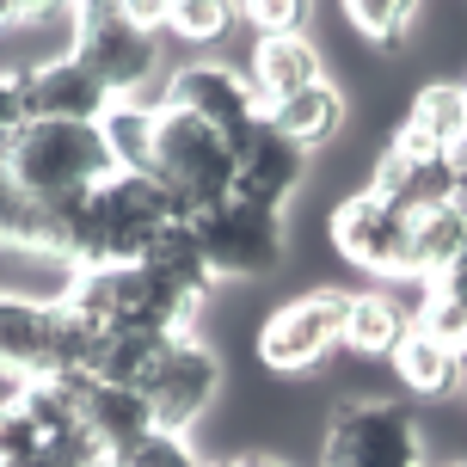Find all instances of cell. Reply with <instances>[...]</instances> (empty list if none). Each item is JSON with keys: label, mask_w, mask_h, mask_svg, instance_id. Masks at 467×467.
Returning <instances> with one entry per match:
<instances>
[{"label": "cell", "mask_w": 467, "mask_h": 467, "mask_svg": "<svg viewBox=\"0 0 467 467\" xmlns=\"http://www.w3.org/2000/svg\"><path fill=\"white\" fill-rule=\"evenodd\" d=\"M68 56L123 105L154 74V31H141L130 19V6H80L74 13V49Z\"/></svg>", "instance_id": "6"}, {"label": "cell", "mask_w": 467, "mask_h": 467, "mask_svg": "<svg viewBox=\"0 0 467 467\" xmlns=\"http://www.w3.org/2000/svg\"><path fill=\"white\" fill-rule=\"evenodd\" d=\"M19 467H105V449H99L93 437H74V443H56V449H44L37 462H19Z\"/></svg>", "instance_id": "28"}, {"label": "cell", "mask_w": 467, "mask_h": 467, "mask_svg": "<svg viewBox=\"0 0 467 467\" xmlns=\"http://www.w3.org/2000/svg\"><path fill=\"white\" fill-rule=\"evenodd\" d=\"M215 388H222V363H215V350L179 332V338L154 357V369L141 375L136 394L148 400V412H154L161 431H191V424L203 419V406L215 400Z\"/></svg>", "instance_id": "8"}, {"label": "cell", "mask_w": 467, "mask_h": 467, "mask_svg": "<svg viewBox=\"0 0 467 467\" xmlns=\"http://www.w3.org/2000/svg\"><path fill=\"white\" fill-rule=\"evenodd\" d=\"M166 25L179 37H191V44H210L234 25V6L228 0H179V6H166Z\"/></svg>", "instance_id": "26"}, {"label": "cell", "mask_w": 467, "mask_h": 467, "mask_svg": "<svg viewBox=\"0 0 467 467\" xmlns=\"http://www.w3.org/2000/svg\"><path fill=\"white\" fill-rule=\"evenodd\" d=\"M44 449H56V443H44V431H37V419L25 412V400L6 394V400H0V467L37 462Z\"/></svg>", "instance_id": "24"}, {"label": "cell", "mask_w": 467, "mask_h": 467, "mask_svg": "<svg viewBox=\"0 0 467 467\" xmlns=\"http://www.w3.org/2000/svg\"><path fill=\"white\" fill-rule=\"evenodd\" d=\"M265 117H271V123H277L296 148H314V141H327L332 130L345 123V99H338V87H332V80H320V87H307V93L271 105Z\"/></svg>", "instance_id": "20"}, {"label": "cell", "mask_w": 467, "mask_h": 467, "mask_svg": "<svg viewBox=\"0 0 467 467\" xmlns=\"http://www.w3.org/2000/svg\"><path fill=\"white\" fill-rule=\"evenodd\" d=\"M437 467H467V462H437Z\"/></svg>", "instance_id": "33"}, {"label": "cell", "mask_w": 467, "mask_h": 467, "mask_svg": "<svg viewBox=\"0 0 467 467\" xmlns=\"http://www.w3.org/2000/svg\"><path fill=\"white\" fill-rule=\"evenodd\" d=\"M161 105L191 111L197 123H210L228 148H240V141L258 130V117H265V99L253 93V80L234 74V68H222V62H185V68L166 80Z\"/></svg>", "instance_id": "10"}, {"label": "cell", "mask_w": 467, "mask_h": 467, "mask_svg": "<svg viewBox=\"0 0 467 467\" xmlns=\"http://www.w3.org/2000/svg\"><path fill=\"white\" fill-rule=\"evenodd\" d=\"M462 240H467V222L455 210L412 215V277L419 283L443 277L449 265H455V253H462Z\"/></svg>", "instance_id": "22"}, {"label": "cell", "mask_w": 467, "mask_h": 467, "mask_svg": "<svg viewBox=\"0 0 467 467\" xmlns=\"http://www.w3.org/2000/svg\"><path fill=\"white\" fill-rule=\"evenodd\" d=\"M148 172L166 185V197L179 203L185 222L234 197V148L215 136L210 123H197L191 111H172V105H161L154 166H148Z\"/></svg>", "instance_id": "3"}, {"label": "cell", "mask_w": 467, "mask_h": 467, "mask_svg": "<svg viewBox=\"0 0 467 467\" xmlns=\"http://www.w3.org/2000/svg\"><path fill=\"white\" fill-rule=\"evenodd\" d=\"M19 87H25V117H37V123H99L117 105L74 56H56L44 68L19 74Z\"/></svg>", "instance_id": "13"}, {"label": "cell", "mask_w": 467, "mask_h": 467, "mask_svg": "<svg viewBox=\"0 0 467 467\" xmlns=\"http://www.w3.org/2000/svg\"><path fill=\"white\" fill-rule=\"evenodd\" d=\"M210 467H289L277 455H234V462H210Z\"/></svg>", "instance_id": "31"}, {"label": "cell", "mask_w": 467, "mask_h": 467, "mask_svg": "<svg viewBox=\"0 0 467 467\" xmlns=\"http://www.w3.org/2000/svg\"><path fill=\"white\" fill-rule=\"evenodd\" d=\"M154 130H161V105H136L123 99L99 117V136H105V154L123 172H148L154 166Z\"/></svg>", "instance_id": "19"}, {"label": "cell", "mask_w": 467, "mask_h": 467, "mask_svg": "<svg viewBox=\"0 0 467 467\" xmlns=\"http://www.w3.org/2000/svg\"><path fill=\"white\" fill-rule=\"evenodd\" d=\"M246 19L258 25V37H302V25L314 6H302V0H253V6H240Z\"/></svg>", "instance_id": "27"}, {"label": "cell", "mask_w": 467, "mask_h": 467, "mask_svg": "<svg viewBox=\"0 0 467 467\" xmlns=\"http://www.w3.org/2000/svg\"><path fill=\"white\" fill-rule=\"evenodd\" d=\"M62 302L105 338V332H185V320L197 314L185 289L154 271V265H111V271H80Z\"/></svg>", "instance_id": "2"}, {"label": "cell", "mask_w": 467, "mask_h": 467, "mask_svg": "<svg viewBox=\"0 0 467 467\" xmlns=\"http://www.w3.org/2000/svg\"><path fill=\"white\" fill-rule=\"evenodd\" d=\"M320 467H437L419 419L394 400H350L327 424Z\"/></svg>", "instance_id": "4"}, {"label": "cell", "mask_w": 467, "mask_h": 467, "mask_svg": "<svg viewBox=\"0 0 467 467\" xmlns=\"http://www.w3.org/2000/svg\"><path fill=\"white\" fill-rule=\"evenodd\" d=\"M345 289H307L296 302H283L258 332V357L283 375L314 369L320 357H332V345H345Z\"/></svg>", "instance_id": "7"}, {"label": "cell", "mask_w": 467, "mask_h": 467, "mask_svg": "<svg viewBox=\"0 0 467 467\" xmlns=\"http://www.w3.org/2000/svg\"><path fill=\"white\" fill-rule=\"evenodd\" d=\"M302 172H307V148H296L271 117H258V130L234 148V197H246V203L283 210L302 185Z\"/></svg>", "instance_id": "12"}, {"label": "cell", "mask_w": 467, "mask_h": 467, "mask_svg": "<svg viewBox=\"0 0 467 467\" xmlns=\"http://www.w3.org/2000/svg\"><path fill=\"white\" fill-rule=\"evenodd\" d=\"M431 289H443V296L467 302V240H462V253H455V265H449L443 277H431Z\"/></svg>", "instance_id": "30"}, {"label": "cell", "mask_w": 467, "mask_h": 467, "mask_svg": "<svg viewBox=\"0 0 467 467\" xmlns=\"http://www.w3.org/2000/svg\"><path fill=\"white\" fill-rule=\"evenodd\" d=\"M141 265H154L172 289H185L191 302H203L210 296V283H215V271H210V258H203V246H197V234H191V222H172V228L148 246V258Z\"/></svg>", "instance_id": "21"}, {"label": "cell", "mask_w": 467, "mask_h": 467, "mask_svg": "<svg viewBox=\"0 0 467 467\" xmlns=\"http://www.w3.org/2000/svg\"><path fill=\"white\" fill-rule=\"evenodd\" d=\"M394 369H400V381H406L412 394L437 400V394H449V388L462 381V350L443 345V338H431L424 327H412L406 338H400V350H394Z\"/></svg>", "instance_id": "18"}, {"label": "cell", "mask_w": 467, "mask_h": 467, "mask_svg": "<svg viewBox=\"0 0 467 467\" xmlns=\"http://www.w3.org/2000/svg\"><path fill=\"white\" fill-rule=\"evenodd\" d=\"M345 19H350V31H363L369 44H400V37L419 25V6H412V0H350Z\"/></svg>", "instance_id": "23"}, {"label": "cell", "mask_w": 467, "mask_h": 467, "mask_svg": "<svg viewBox=\"0 0 467 467\" xmlns=\"http://www.w3.org/2000/svg\"><path fill=\"white\" fill-rule=\"evenodd\" d=\"M332 246L369 277H412V215L381 203L375 191H357L332 210Z\"/></svg>", "instance_id": "9"}, {"label": "cell", "mask_w": 467, "mask_h": 467, "mask_svg": "<svg viewBox=\"0 0 467 467\" xmlns=\"http://www.w3.org/2000/svg\"><path fill=\"white\" fill-rule=\"evenodd\" d=\"M68 381H74V406H80V431H87L105 455L130 449L136 437H148V431H161L136 388H117V381H99V375H68Z\"/></svg>", "instance_id": "14"}, {"label": "cell", "mask_w": 467, "mask_h": 467, "mask_svg": "<svg viewBox=\"0 0 467 467\" xmlns=\"http://www.w3.org/2000/svg\"><path fill=\"white\" fill-rule=\"evenodd\" d=\"M455 185H462V166L449 154H431V148H412V141L394 136L369 191L381 203H394L400 215H431V210H455Z\"/></svg>", "instance_id": "11"}, {"label": "cell", "mask_w": 467, "mask_h": 467, "mask_svg": "<svg viewBox=\"0 0 467 467\" xmlns=\"http://www.w3.org/2000/svg\"><path fill=\"white\" fill-rule=\"evenodd\" d=\"M105 467H203V462L191 455L185 431H148V437H136L130 449L105 455Z\"/></svg>", "instance_id": "25"}, {"label": "cell", "mask_w": 467, "mask_h": 467, "mask_svg": "<svg viewBox=\"0 0 467 467\" xmlns=\"http://www.w3.org/2000/svg\"><path fill=\"white\" fill-rule=\"evenodd\" d=\"M31 13H37V6H6V0H0V31H6V25H19V19H31Z\"/></svg>", "instance_id": "32"}, {"label": "cell", "mask_w": 467, "mask_h": 467, "mask_svg": "<svg viewBox=\"0 0 467 467\" xmlns=\"http://www.w3.org/2000/svg\"><path fill=\"white\" fill-rule=\"evenodd\" d=\"M400 141L431 148V154H455L467 141V87H424L412 99V111H406Z\"/></svg>", "instance_id": "16"}, {"label": "cell", "mask_w": 467, "mask_h": 467, "mask_svg": "<svg viewBox=\"0 0 467 467\" xmlns=\"http://www.w3.org/2000/svg\"><path fill=\"white\" fill-rule=\"evenodd\" d=\"M25 123H31V117H25V87H19V74H0V148L19 136Z\"/></svg>", "instance_id": "29"}, {"label": "cell", "mask_w": 467, "mask_h": 467, "mask_svg": "<svg viewBox=\"0 0 467 467\" xmlns=\"http://www.w3.org/2000/svg\"><path fill=\"white\" fill-rule=\"evenodd\" d=\"M406 332H412L406 327V307H400L388 289L350 296V307H345V350H357V357H394Z\"/></svg>", "instance_id": "17"}, {"label": "cell", "mask_w": 467, "mask_h": 467, "mask_svg": "<svg viewBox=\"0 0 467 467\" xmlns=\"http://www.w3.org/2000/svg\"><path fill=\"white\" fill-rule=\"evenodd\" d=\"M253 93L265 99V111L283 105V99L307 93V87H320L327 74H320V49L307 44V37H258L253 49Z\"/></svg>", "instance_id": "15"}, {"label": "cell", "mask_w": 467, "mask_h": 467, "mask_svg": "<svg viewBox=\"0 0 467 467\" xmlns=\"http://www.w3.org/2000/svg\"><path fill=\"white\" fill-rule=\"evenodd\" d=\"M191 234H197L215 277H265L289 253L283 210H265V203H246V197H228L215 210L191 215Z\"/></svg>", "instance_id": "5"}, {"label": "cell", "mask_w": 467, "mask_h": 467, "mask_svg": "<svg viewBox=\"0 0 467 467\" xmlns=\"http://www.w3.org/2000/svg\"><path fill=\"white\" fill-rule=\"evenodd\" d=\"M111 172L117 166L105 154L99 123H37L31 117L0 148V191L31 203V210H68Z\"/></svg>", "instance_id": "1"}]
</instances>
